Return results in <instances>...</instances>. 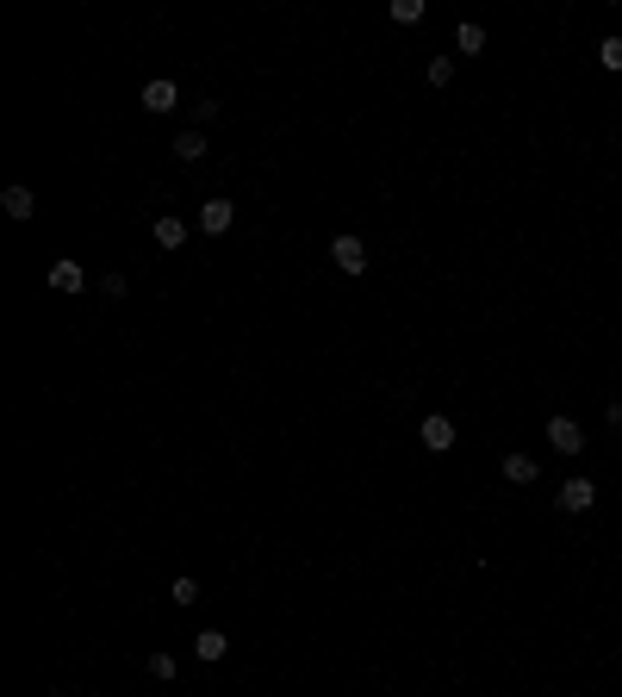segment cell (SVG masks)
Wrapping results in <instances>:
<instances>
[{
	"label": "cell",
	"mask_w": 622,
	"mask_h": 697,
	"mask_svg": "<svg viewBox=\"0 0 622 697\" xmlns=\"http://www.w3.org/2000/svg\"><path fill=\"white\" fill-rule=\"evenodd\" d=\"M330 262H337V268H343V275H361V268H368V244H361V237H337V244H330Z\"/></svg>",
	"instance_id": "1"
},
{
	"label": "cell",
	"mask_w": 622,
	"mask_h": 697,
	"mask_svg": "<svg viewBox=\"0 0 622 697\" xmlns=\"http://www.w3.org/2000/svg\"><path fill=\"white\" fill-rule=\"evenodd\" d=\"M417 436H423V449H430V454H449V449H454V418H442V411H430Z\"/></svg>",
	"instance_id": "2"
},
{
	"label": "cell",
	"mask_w": 622,
	"mask_h": 697,
	"mask_svg": "<svg viewBox=\"0 0 622 697\" xmlns=\"http://www.w3.org/2000/svg\"><path fill=\"white\" fill-rule=\"evenodd\" d=\"M591 505H597V486H591V480H566V486H560V511H566V517H586Z\"/></svg>",
	"instance_id": "3"
},
{
	"label": "cell",
	"mask_w": 622,
	"mask_h": 697,
	"mask_svg": "<svg viewBox=\"0 0 622 697\" xmlns=\"http://www.w3.org/2000/svg\"><path fill=\"white\" fill-rule=\"evenodd\" d=\"M548 449H560V454H579L586 449V430L573 418H548Z\"/></svg>",
	"instance_id": "4"
},
{
	"label": "cell",
	"mask_w": 622,
	"mask_h": 697,
	"mask_svg": "<svg viewBox=\"0 0 622 697\" xmlns=\"http://www.w3.org/2000/svg\"><path fill=\"white\" fill-rule=\"evenodd\" d=\"M231 224H237V206H231V200H206V206H200V231H212V237H224Z\"/></svg>",
	"instance_id": "5"
},
{
	"label": "cell",
	"mask_w": 622,
	"mask_h": 697,
	"mask_svg": "<svg viewBox=\"0 0 622 697\" xmlns=\"http://www.w3.org/2000/svg\"><path fill=\"white\" fill-rule=\"evenodd\" d=\"M535 473H542V467H535V454H504V480H511V486H535Z\"/></svg>",
	"instance_id": "6"
},
{
	"label": "cell",
	"mask_w": 622,
	"mask_h": 697,
	"mask_svg": "<svg viewBox=\"0 0 622 697\" xmlns=\"http://www.w3.org/2000/svg\"><path fill=\"white\" fill-rule=\"evenodd\" d=\"M193 654H200V661H224V654H231V641H224V629H200V635H193Z\"/></svg>",
	"instance_id": "7"
},
{
	"label": "cell",
	"mask_w": 622,
	"mask_h": 697,
	"mask_svg": "<svg viewBox=\"0 0 622 697\" xmlns=\"http://www.w3.org/2000/svg\"><path fill=\"white\" fill-rule=\"evenodd\" d=\"M174 100H181L174 81H150V88H143V112H174Z\"/></svg>",
	"instance_id": "8"
},
{
	"label": "cell",
	"mask_w": 622,
	"mask_h": 697,
	"mask_svg": "<svg viewBox=\"0 0 622 697\" xmlns=\"http://www.w3.org/2000/svg\"><path fill=\"white\" fill-rule=\"evenodd\" d=\"M50 286H57V293H88V275H81V262H57V268H50Z\"/></svg>",
	"instance_id": "9"
},
{
	"label": "cell",
	"mask_w": 622,
	"mask_h": 697,
	"mask_svg": "<svg viewBox=\"0 0 622 697\" xmlns=\"http://www.w3.org/2000/svg\"><path fill=\"white\" fill-rule=\"evenodd\" d=\"M0 206H6V218H32V212H37V193H32V187H6V193H0Z\"/></svg>",
	"instance_id": "10"
},
{
	"label": "cell",
	"mask_w": 622,
	"mask_h": 697,
	"mask_svg": "<svg viewBox=\"0 0 622 697\" xmlns=\"http://www.w3.org/2000/svg\"><path fill=\"white\" fill-rule=\"evenodd\" d=\"M454 50H461V57H485V32L473 26V19H461V26H454Z\"/></svg>",
	"instance_id": "11"
},
{
	"label": "cell",
	"mask_w": 622,
	"mask_h": 697,
	"mask_svg": "<svg viewBox=\"0 0 622 697\" xmlns=\"http://www.w3.org/2000/svg\"><path fill=\"white\" fill-rule=\"evenodd\" d=\"M156 244L181 249V244H187V218H156Z\"/></svg>",
	"instance_id": "12"
},
{
	"label": "cell",
	"mask_w": 622,
	"mask_h": 697,
	"mask_svg": "<svg viewBox=\"0 0 622 697\" xmlns=\"http://www.w3.org/2000/svg\"><path fill=\"white\" fill-rule=\"evenodd\" d=\"M174 156H181V162H200V156H206V131H181V138H174Z\"/></svg>",
	"instance_id": "13"
},
{
	"label": "cell",
	"mask_w": 622,
	"mask_h": 697,
	"mask_svg": "<svg viewBox=\"0 0 622 697\" xmlns=\"http://www.w3.org/2000/svg\"><path fill=\"white\" fill-rule=\"evenodd\" d=\"M169 598L181 604V610H187V604H200V579H193V573H181V579L169 586Z\"/></svg>",
	"instance_id": "14"
},
{
	"label": "cell",
	"mask_w": 622,
	"mask_h": 697,
	"mask_svg": "<svg viewBox=\"0 0 622 697\" xmlns=\"http://www.w3.org/2000/svg\"><path fill=\"white\" fill-rule=\"evenodd\" d=\"M423 75H430V88H449V81H454V57H430V69H423Z\"/></svg>",
	"instance_id": "15"
},
{
	"label": "cell",
	"mask_w": 622,
	"mask_h": 697,
	"mask_svg": "<svg viewBox=\"0 0 622 697\" xmlns=\"http://www.w3.org/2000/svg\"><path fill=\"white\" fill-rule=\"evenodd\" d=\"M597 63L622 75V37H604V44H597Z\"/></svg>",
	"instance_id": "16"
},
{
	"label": "cell",
	"mask_w": 622,
	"mask_h": 697,
	"mask_svg": "<svg viewBox=\"0 0 622 697\" xmlns=\"http://www.w3.org/2000/svg\"><path fill=\"white\" fill-rule=\"evenodd\" d=\"M392 19H399V26H417V19H423V0H392Z\"/></svg>",
	"instance_id": "17"
},
{
	"label": "cell",
	"mask_w": 622,
	"mask_h": 697,
	"mask_svg": "<svg viewBox=\"0 0 622 697\" xmlns=\"http://www.w3.org/2000/svg\"><path fill=\"white\" fill-rule=\"evenodd\" d=\"M150 679H174V654H150Z\"/></svg>",
	"instance_id": "18"
},
{
	"label": "cell",
	"mask_w": 622,
	"mask_h": 697,
	"mask_svg": "<svg viewBox=\"0 0 622 697\" xmlns=\"http://www.w3.org/2000/svg\"><path fill=\"white\" fill-rule=\"evenodd\" d=\"M610 423H617V430H622V399H610Z\"/></svg>",
	"instance_id": "19"
}]
</instances>
